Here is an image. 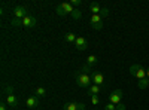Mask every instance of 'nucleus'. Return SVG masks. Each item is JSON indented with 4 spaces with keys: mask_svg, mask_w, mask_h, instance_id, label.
Listing matches in <instances>:
<instances>
[{
    "mask_svg": "<svg viewBox=\"0 0 149 110\" xmlns=\"http://www.w3.org/2000/svg\"><path fill=\"white\" fill-rule=\"evenodd\" d=\"M76 39H78V36L73 34V33H66V34H64V40H66L67 43H73V45H74Z\"/></svg>",
    "mask_w": 149,
    "mask_h": 110,
    "instance_id": "nucleus-14",
    "label": "nucleus"
},
{
    "mask_svg": "<svg viewBox=\"0 0 149 110\" xmlns=\"http://www.w3.org/2000/svg\"><path fill=\"white\" fill-rule=\"evenodd\" d=\"M26 106H27L29 109H36L37 106H39V98H37L36 95L29 97V98L26 100Z\"/></svg>",
    "mask_w": 149,
    "mask_h": 110,
    "instance_id": "nucleus-10",
    "label": "nucleus"
},
{
    "mask_svg": "<svg viewBox=\"0 0 149 110\" xmlns=\"http://www.w3.org/2000/svg\"><path fill=\"white\" fill-rule=\"evenodd\" d=\"M116 110H125V106H124V104L121 103V104H118V106H116Z\"/></svg>",
    "mask_w": 149,
    "mask_h": 110,
    "instance_id": "nucleus-27",
    "label": "nucleus"
},
{
    "mask_svg": "<svg viewBox=\"0 0 149 110\" xmlns=\"http://www.w3.org/2000/svg\"><path fill=\"white\" fill-rule=\"evenodd\" d=\"M10 26H12V27H21V26H22V19H19V18H12V19H10Z\"/></svg>",
    "mask_w": 149,
    "mask_h": 110,
    "instance_id": "nucleus-18",
    "label": "nucleus"
},
{
    "mask_svg": "<svg viewBox=\"0 0 149 110\" xmlns=\"http://www.w3.org/2000/svg\"><path fill=\"white\" fill-rule=\"evenodd\" d=\"M100 17H102V18H106V17H109V9H107V8H102Z\"/></svg>",
    "mask_w": 149,
    "mask_h": 110,
    "instance_id": "nucleus-23",
    "label": "nucleus"
},
{
    "mask_svg": "<svg viewBox=\"0 0 149 110\" xmlns=\"http://www.w3.org/2000/svg\"><path fill=\"white\" fill-rule=\"evenodd\" d=\"M104 110H116V106L112 104V103H107V104L104 106Z\"/></svg>",
    "mask_w": 149,
    "mask_h": 110,
    "instance_id": "nucleus-24",
    "label": "nucleus"
},
{
    "mask_svg": "<svg viewBox=\"0 0 149 110\" xmlns=\"http://www.w3.org/2000/svg\"><path fill=\"white\" fill-rule=\"evenodd\" d=\"M74 48H76V51H81V52L88 49V42H86L84 36H78L76 42H74Z\"/></svg>",
    "mask_w": 149,
    "mask_h": 110,
    "instance_id": "nucleus-7",
    "label": "nucleus"
},
{
    "mask_svg": "<svg viewBox=\"0 0 149 110\" xmlns=\"http://www.w3.org/2000/svg\"><path fill=\"white\" fill-rule=\"evenodd\" d=\"M90 24H91V27L94 30H102L103 28V18L100 15H91Z\"/></svg>",
    "mask_w": 149,
    "mask_h": 110,
    "instance_id": "nucleus-6",
    "label": "nucleus"
},
{
    "mask_svg": "<svg viewBox=\"0 0 149 110\" xmlns=\"http://www.w3.org/2000/svg\"><path fill=\"white\" fill-rule=\"evenodd\" d=\"M121 100H122V91L121 89H116V91H113L109 95V103L115 104V106L121 104Z\"/></svg>",
    "mask_w": 149,
    "mask_h": 110,
    "instance_id": "nucleus-8",
    "label": "nucleus"
},
{
    "mask_svg": "<svg viewBox=\"0 0 149 110\" xmlns=\"http://www.w3.org/2000/svg\"><path fill=\"white\" fill-rule=\"evenodd\" d=\"M60 6H61V9L64 10L66 15H72L73 10H74V8L70 5V2H63V3H60Z\"/></svg>",
    "mask_w": 149,
    "mask_h": 110,
    "instance_id": "nucleus-11",
    "label": "nucleus"
},
{
    "mask_svg": "<svg viewBox=\"0 0 149 110\" xmlns=\"http://www.w3.org/2000/svg\"><path fill=\"white\" fill-rule=\"evenodd\" d=\"M90 98H91V104L93 106H98V104H100V98H98V95H91Z\"/></svg>",
    "mask_w": 149,
    "mask_h": 110,
    "instance_id": "nucleus-20",
    "label": "nucleus"
},
{
    "mask_svg": "<svg viewBox=\"0 0 149 110\" xmlns=\"http://www.w3.org/2000/svg\"><path fill=\"white\" fill-rule=\"evenodd\" d=\"M137 86H139L140 89H146V88L149 86V80H148V79H142V80H139Z\"/></svg>",
    "mask_w": 149,
    "mask_h": 110,
    "instance_id": "nucleus-19",
    "label": "nucleus"
},
{
    "mask_svg": "<svg viewBox=\"0 0 149 110\" xmlns=\"http://www.w3.org/2000/svg\"><path fill=\"white\" fill-rule=\"evenodd\" d=\"M74 79H76L78 86L81 88H90L91 83H93V77H91V73L90 71H85V70H79L74 73Z\"/></svg>",
    "mask_w": 149,
    "mask_h": 110,
    "instance_id": "nucleus-1",
    "label": "nucleus"
},
{
    "mask_svg": "<svg viewBox=\"0 0 149 110\" xmlns=\"http://www.w3.org/2000/svg\"><path fill=\"white\" fill-rule=\"evenodd\" d=\"M98 63V58L95 57V55H88V57H86V63L85 64H88L91 68H93V66H95Z\"/></svg>",
    "mask_w": 149,
    "mask_h": 110,
    "instance_id": "nucleus-15",
    "label": "nucleus"
},
{
    "mask_svg": "<svg viewBox=\"0 0 149 110\" xmlns=\"http://www.w3.org/2000/svg\"><path fill=\"white\" fill-rule=\"evenodd\" d=\"M70 5L76 9V6H79L81 5V0H70Z\"/></svg>",
    "mask_w": 149,
    "mask_h": 110,
    "instance_id": "nucleus-25",
    "label": "nucleus"
},
{
    "mask_svg": "<svg viewBox=\"0 0 149 110\" xmlns=\"http://www.w3.org/2000/svg\"><path fill=\"white\" fill-rule=\"evenodd\" d=\"M78 110H85V104L84 103H78Z\"/></svg>",
    "mask_w": 149,
    "mask_h": 110,
    "instance_id": "nucleus-26",
    "label": "nucleus"
},
{
    "mask_svg": "<svg viewBox=\"0 0 149 110\" xmlns=\"http://www.w3.org/2000/svg\"><path fill=\"white\" fill-rule=\"evenodd\" d=\"M146 79H148V80H149V68H148V70H146Z\"/></svg>",
    "mask_w": 149,
    "mask_h": 110,
    "instance_id": "nucleus-29",
    "label": "nucleus"
},
{
    "mask_svg": "<svg viewBox=\"0 0 149 110\" xmlns=\"http://www.w3.org/2000/svg\"><path fill=\"white\" fill-rule=\"evenodd\" d=\"M12 15H14V18H19V19H22V18H26V17L29 15V10H27L26 6L18 5V6H15L14 9H12Z\"/></svg>",
    "mask_w": 149,
    "mask_h": 110,
    "instance_id": "nucleus-4",
    "label": "nucleus"
},
{
    "mask_svg": "<svg viewBox=\"0 0 149 110\" xmlns=\"http://www.w3.org/2000/svg\"><path fill=\"white\" fill-rule=\"evenodd\" d=\"M91 77H93V85H97V86H104V75L100 71H93L91 73Z\"/></svg>",
    "mask_w": 149,
    "mask_h": 110,
    "instance_id": "nucleus-5",
    "label": "nucleus"
},
{
    "mask_svg": "<svg viewBox=\"0 0 149 110\" xmlns=\"http://www.w3.org/2000/svg\"><path fill=\"white\" fill-rule=\"evenodd\" d=\"M90 10L93 12V15H100V12H102V6L98 5L97 2H94V3H91V5H90Z\"/></svg>",
    "mask_w": 149,
    "mask_h": 110,
    "instance_id": "nucleus-12",
    "label": "nucleus"
},
{
    "mask_svg": "<svg viewBox=\"0 0 149 110\" xmlns=\"http://www.w3.org/2000/svg\"><path fill=\"white\" fill-rule=\"evenodd\" d=\"M100 92H102V86H97V85H91V86L88 88L90 97H91V95H98Z\"/></svg>",
    "mask_w": 149,
    "mask_h": 110,
    "instance_id": "nucleus-13",
    "label": "nucleus"
},
{
    "mask_svg": "<svg viewBox=\"0 0 149 110\" xmlns=\"http://www.w3.org/2000/svg\"><path fill=\"white\" fill-rule=\"evenodd\" d=\"M63 110H78V103L76 101H69L63 106Z\"/></svg>",
    "mask_w": 149,
    "mask_h": 110,
    "instance_id": "nucleus-17",
    "label": "nucleus"
},
{
    "mask_svg": "<svg viewBox=\"0 0 149 110\" xmlns=\"http://www.w3.org/2000/svg\"><path fill=\"white\" fill-rule=\"evenodd\" d=\"M130 75L137 77V80H142V79H146V70L140 64H133L130 67Z\"/></svg>",
    "mask_w": 149,
    "mask_h": 110,
    "instance_id": "nucleus-2",
    "label": "nucleus"
},
{
    "mask_svg": "<svg viewBox=\"0 0 149 110\" xmlns=\"http://www.w3.org/2000/svg\"><path fill=\"white\" fill-rule=\"evenodd\" d=\"M34 95L37 98H43V97H46V89L43 86H37L36 91H34Z\"/></svg>",
    "mask_w": 149,
    "mask_h": 110,
    "instance_id": "nucleus-16",
    "label": "nucleus"
},
{
    "mask_svg": "<svg viewBox=\"0 0 149 110\" xmlns=\"http://www.w3.org/2000/svg\"><path fill=\"white\" fill-rule=\"evenodd\" d=\"M81 17H82L81 10H79V9H74V10H73V14H72V18H73V19H79Z\"/></svg>",
    "mask_w": 149,
    "mask_h": 110,
    "instance_id": "nucleus-21",
    "label": "nucleus"
},
{
    "mask_svg": "<svg viewBox=\"0 0 149 110\" xmlns=\"http://www.w3.org/2000/svg\"><path fill=\"white\" fill-rule=\"evenodd\" d=\"M0 110H8V107H6V103H2V104H0Z\"/></svg>",
    "mask_w": 149,
    "mask_h": 110,
    "instance_id": "nucleus-28",
    "label": "nucleus"
},
{
    "mask_svg": "<svg viewBox=\"0 0 149 110\" xmlns=\"http://www.w3.org/2000/svg\"><path fill=\"white\" fill-rule=\"evenodd\" d=\"M6 104L9 107H17L18 106V100L14 95V86H12V85H8L6 86Z\"/></svg>",
    "mask_w": 149,
    "mask_h": 110,
    "instance_id": "nucleus-3",
    "label": "nucleus"
},
{
    "mask_svg": "<svg viewBox=\"0 0 149 110\" xmlns=\"http://www.w3.org/2000/svg\"><path fill=\"white\" fill-rule=\"evenodd\" d=\"M36 26V18L33 15H27L26 18H22V27H26V28H33Z\"/></svg>",
    "mask_w": 149,
    "mask_h": 110,
    "instance_id": "nucleus-9",
    "label": "nucleus"
},
{
    "mask_svg": "<svg viewBox=\"0 0 149 110\" xmlns=\"http://www.w3.org/2000/svg\"><path fill=\"white\" fill-rule=\"evenodd\" d=\"M55 12H57V15H58V17H66L64 10L61 9V6H60V5H57V8H55Z\"/></svg>",
    "mask_w": 149,
    "mask_h": 110,
    "instance_id": "nucleus-22",
    "label": "nucleus"
}]
</instances>
